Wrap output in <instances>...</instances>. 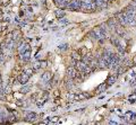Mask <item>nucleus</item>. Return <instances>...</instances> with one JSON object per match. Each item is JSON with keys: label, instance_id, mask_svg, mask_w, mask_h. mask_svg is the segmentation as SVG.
<instances>
[{"label": "nucleus", "instance_id": "f257e3e1", "mask_svg": "<svg viewBox=\"0 0 136 125\" xmlns=\"http://www.w3.org/2000/svg\"><path fill=\"white\" fill-rule=\"evenodd\" d=\"M91 35H92L93 38H95V40H103V38H106V32H104L101 27L95 28L94 31H92V32H91Z\"/></svg>", "mask_w": 136, "mask_h": 125}, {"label": "nucleus", "instance_id": "423d86ee", "mask_svg": "<svg viewBox=\"0 0 136 125\" xmlns=\"http://www.w3.org/2000/svg\"><path fill=\"white\" fill-rule=\"evenodd\" d=\"M28 78H29V75L27 73V72L23 73V75H22V77H21V82L22 83H26L27 80H28Z\"/></svg>", "mask_w": 136, "mask_h": 125}, {"label": "nucleus", "instance_id": "20e7f679", "mask_svg": "<svg viewBox=\"0 0 136 125\" xmlns=\"http://www.w3.org/2000/svg\"><path fill=\"white\" fill-rule=\"evenodd\" d=\"M29 58H31V52H29V50H26L22 53V59H23L24 61H28Z\"/></svg>", "mask_w": 136, "mask_h": 125}, {"label": "nucleus", "instance_id": "39448f33", "mask_svg": "<svg viewBox=\"0 0 136 125\" xmlns=\"http://www.w3.org/2000/svg\"><path fill=\"white\" fill-rule=\"evenodd\" d=\"M98 64H99L100 68H108V61L106 60L104 58H101L99 60V62H98Z\"/></svg>", "mask_w": 136, "mask_h": 125}, {"label": "nucleus", "instance_id": "9d476101", "mask_svg": "<svg viewBox=\"0 0 136 125\" xmlns=\"http://www.w3.org/2000/svg\"><path fill=\"white\" fill-rule=\"evenodd\" d=\"M56 15H57V17H64L65 13L64 11H61V10H59V11H57L56 13Z\"/></svg>", "mask_w": 136, "mask_h": 125}, {"label": "nucleus", "instance_id": "f03ea898", "mask_svg": "<svg viewBox=\"0 0 136 125\" xmlns=\"http://www.w3.org/2000/svg\"><path fill=\"white\" fill-rule=\"evenodd\" d=\"M81 2H82V1H80V0H74V1H72L70 3L67 5V8H68V9H73V10L81 9Z\"/></svg>", "mask_w": 136, "mask_h": 125}, {"label": "nucleus", "instance_id": "7ed1b4c3", "mask_svg": "<svg viewBox=\"0 0 136 125\" xmlns=\"http://www.w3.org/2000/svg\"><path fill=\"white\" fill-rule=\"evenodd\" d=\"M76 67H77V69L80 70V71L84 72L86 69H87V64L85 63V62H82V61H78L77 63H76Z\"/></svg>", "mask_w": 136, "mask_h": 125}, {"label": "nucleus", "instance_id": "0eeeda50", "mask_svg": "<svg viewBox=\"0 0 136 125\" xmlns=\"http://www.w3.org/2000/svg\"><path fill=\"white\" fill-rule=\"evenodd\" d=\"M68 75H69V77H72V78H74L75 76H76V70H75V68L70 67L69 69H68Z\"/></svg>", "mask_w": 136, "mask_h": 125}, {"label": "nucleus", "instance_id": "9b49d317", "mask_svg": "<svg viewBox=\"0 0 136 125\" xmlns=\"http://www.w3.org/2000/svg\"><path fill=\"white\" fill-rule=\"evenodd\" d=\"M73 58H74V59H80V56H78V53L74 52V53H73Z\"/></svg>", "mask_w": 136, "mask_h": 125}, {"label": "nucleus", "instance_id": "1a4fd4ad", "mask_svg": "<svg viewBox=\"0 0 136 125\" xmlns=\"http://www.w3.org/2000/svg\"><path fill=\"white\" fill-rule=\"evenodd\" d=\"M35 117H36V115L34 114V113H31V114H28L27 115V121H34L35 120Z\"/></svg>", "mask_w": 136, "mask_h": 125}, {"label": "nucleus", "instance_id": "6e6552de", "mask_svg": "<svg viewBox=\"0 0 136 125\" xmlns=\"http://www.w3.org/2000/svg\"><path fill=\"white\" fill-rule=\"evenodd\" d=\"M50 78H51L50 73H49V72H45L44 75H43V77H42V81L47 82V81H49V80H50Z\"/></svg>", "mask_w": 136, "mask_h": 125}]
</instances>
